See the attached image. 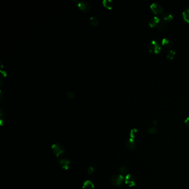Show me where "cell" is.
Returning <instances> with one entry per match:
<instances>
[{
	"mask_svg": "<svg viewBox=\"0 0 189 189\" xmlns=\"http://www.w3.org/2000/svg\"><path fill=\"white\" fill-rule=\"evenodd\" d=\"M52 149L53 153L57 157H59L60 155H62L65 152V148L59 143L53 144L52 146Z\"/></svg>",
	"mask_w": 189,
	"mask_h": 189,
	"instance_id": "obj_1",
	"label": "cell"
},
{
	"mask_svg": "<svg viewBox=\"0 0 189 189\" xmlns=\"http://www.w3.org/2000/svg\"><path fill=\"white\" fill-rule=\"evenodd\" d=\"M148 49L150 52L158 53L161 51V47L158 42L155 40H153L148 44Z\"/></svg>",
	"mask_w": 189,
	"mask_h": 189,
	"instance_id": "obj_2",
	"label": "cell"
},
{
	"mask_svg": "<svg viewBox=\"0 0 189 189\" xmlns=\"http://www.w3.org/2000/svg\"><path fill=\"white\" fill-rule=\"evenodd\" d=\"M124 178L123 176L119 175H113V177L111 178L110 181L111 183L115 186H119L123 183V181L124 180Z\"/></svg>",
	"mask_w": 189,
	"mask_h": 189,
	"instance_id": "obj_3",
	"label": "cell"
},
{
	"mask_svg": "<svg viewBox=\"0 0 189 189\" xmlns=\"http://www.w3.org/2000/svg\"><path fill=\"white\" fill-rule=\"evenodd\" d=\"M125 183L130 187H132L135 186L136 184V178L133 175L130 174H128L124 178Z\"/></svg>",
	"mask_w": 189,
	"mask_h": 189,
	"instance_id": "obj_4",
	"label": "cell"
},
{
	"mask_svg": "<svg viewBox=\"0 0 189 189\" xmlns=\"http://www.w3.org/2000/svg\"><path fill=\"white\" fill-rule=\"evenodd\" d=\"M150 8H151L153 11L156 14H162L164 10V7L161 5H160L158 3L156 2L153 3L151 6H150Z\"/></svg>",
	"mask_w": 189,
	"mask_h": 189,
	"instance_id": "obj_5",
	"label": "cell"
},
{
	"mask_svg": "<svg viewBox=\"0 0 189 189\" xmlns=\"http://www.w3.org/2000/svg\"><path fill=\"white\" fill-rule=\"evenodd\" d=\"M78 6L79 8L81 9V11L83 12H86L88 11L89 8H90V6L87 2L84 1H81L78 3Z\"/></svg>",
	"mask_w": 189,
	"mask_h": 189,
	"instance_id": "obj_6",
	"label": "cell"
},
{
	"mask_svg": "<svg viewBox=\"0 0 189 189\" xmlns=\"http://www.w3.org/2000/svg\"><path fill=\"white\" fill-rule=\"evenodd\" d=\"M70 164V161L66 159H62L59 161V165L62 168V169L65 170L68 169Z\"/></svg>",
	"mask_w": 189,
	"mask_h": 189,
	"instance_id": "obj_7",
	"label": "cell"
},
{
	"mask_svg": "<svg viewBox=\"0 0 189 189\" xmlns=\"http://www.w3.org/2000/svg\"><path fill=\"white\" fill-rule=\"evenodd\" d=\"M127 146L128 149L129 150H134L136 148V142L134 139L130 138L129 140L128 141L127 143Z\"/></svg>",
	"mask_w": 189,
	"mask_h": 189,
	"instance_id": "obj_8",
	"label": "cell"
},
{
	"mask_svg": "<svg viewBox=\"0 0 189 189\" xmlns=\"http://www.w3.org/2000/svg\"><path fill=\"white\" fill-rule=\"evenodd\" d=\"M162 18L163 19V21L167 23V22H169L172 20L173 16L171 14H170L168 12H165L162 14Z\"/></svg>",
	"mask_w": 189,
	"mask_h": 189,
	"instance_id": "obj_9",
	"label": "cell"
},
{
	"mask_svg": "<svg viewBox=\"0 0 189 189\" xmlns=\"http://www.w3.org/2000/svg\"><path fill=\"white\" fill-rule=\"evenodd\" d=\"M94 185L92 182L89 180L85 181L83 185V189H94Z\"/></svg>",
	"mask_w": 189,
	"mask_h": 189,
	"instance_id": "obj_10",
	"label": "cell"
},
{
	"mask_svg": "<svg viewBox=\"0 0 189 189\" xmlns=\"http://www.w3.org/2000/svg\"><path fill=\"white\" fill-rule=\"evenodd\" d=\"M102 3H103V5L104 7L109 9H111L114 6V3L111 0H104Z\"/></svg>",
	"mask_w": 189,
	"mask_h": 189,
	"instance_id": "obj_11",
	"label": "cell"
},
{
	"mask_svg": "<svg viewBox=\"0 0 189 189\" xmlns=\"http://www.w3.org/2000/svg\"><path fill=\"white\" fill-rule=\"evenodd\" d=\"M159 18L158 17H153L149 21V25L151 27H155L156 26V25L159 23Z\"/></svg>",
	"mask_w": 189,
	"mask_h": 189,
	"instance_id": "obj_12",
	"label": "cell"
},
{
	"mask_svg": "<svg viewBox=\"0 0 189 189\" xmlns=\"http://www.w3.org/2000/svg\"><path fill=\"white\" fill-rule=\"evenodd\" d=\"M119 172L120 175L123 176V177H125L128 174V170L125 166H121L119 168Z\"/></svg>",
	"mask_w": 189,
	"mask_h": 189,
	"instance_id": "obj_13",
	"label": "cell"
},
{
	"mask_svg": "<svg viewBox=\"0 0 189 189\" xmlns=\"http://www.w3.org/2000/svg\"><path fill=\"white\" fill-rule=\"evenodd\" d=\"M182 15H183V17L185 21L189 22V8L185 9L183 13H182Z\"/></svg>",
	"mask_w": 189,
	"mask_h": 189,
	"instance_id": "obj_14",
	"label": "cell"
},
{
	"mask_svg": "<svg viewBox=\"0 0 189 189\" xmlns=\"http://www.w3.org/2000/svg\"><path fill=\"white\" fill-rule=\"evenodd\" d=\"M157 28L160 30H164L166 27V22L163 21L162 22H159V23L156 25Z\"/></svg>",
	"mask_w": 189,
	"mask_h": 189,
	"instance_id": "obj_15",
	"label": "cell"
},
{
	"mask_svg": "<svg viewBox=\"0 0 189 189\" xmlns=\"http://www.w3.org/2000/svg\"><path fill=\"white\" fill-rule=\"evenodd\" d=\"M161 43L162 45L165 46V47H169L171 46V42L167 38H164L162 40Z\"/></svg>",
	"mask_w": 189,
	"mask_h": 189,
	"instance_id": "obj_16",
	"label": "cell"
},
{
	"mask_svg": "<svg viewBox=\"0 0 189 189\" xmlns=\"http://www.w3.org/2000/svg\"><path fill=\"white\" fill-rule=\"evenodd\" d=\"M90 22L92 25L94 26H97L99 24V21L98 19L95 17H91L90 18Z\"/></svg>",
	"mask_w": 189,
	"mask_h": 189,
	"instance_id": "obj_17",
	"label": "cell"
},
{
	"mask_svg": "<svg viewBox=\"0 0 189 189\" xmlns=\"http://www.w3.org/2000/svg\"><path fill=\"white\" fill-rule=\"evenodd\" d=\"M175 51H174V50H170L169 51L168 54H167V58L169 59H172L174 57L175 55Z\"/></svg>",
	"mask_w": 189,
	"mask_h": 189,
	"instance_id": "obj_18",
	"label": "cell"
},
{
	"mask_svg": "<svg viewBox=\"0 0 189 189\" xmlns=\"http://www.w3.org/2000/svg\"><path fill=\"white\" fill-rule=\"evenodd\" d=\"M137 134V130L136 129H133L131 130L130 131V138H132V139H134V137H135L136 135Z\"/></svg>",
	"mask_w": 189,
	"mask_h": 189,
	"instance_id": "obj_19",
	"label": "cell"
},
{
	"mask_svg": "<svg viewBox=\"0 0 189 189\" xmlns=\"http://www.w3.org/2000/svg\"><path fill=\"white\" fill-rule=\"evenodd\" d=\"M156 131H157V129L155 127H150L148 129V132L149 134H154L156 132Z\"/></svg>",
	"mask_w": 189,
	"mask_h": 189,
	"instance_id": "obj_20",
	"label": "cell"
},
{
	"mask_svg": "<svg viewBox=\"0 0 189 189\" xmlns=\"http://www.w3.org/2000/svg\"><path fill=\"white\" fill-rule=\"evenodd\" d=\"M184 123H185V125L188 128H189V117H187L186 119L185 120Z\"/></svg>",
	"mask_w": 189,
	"mask_h": 189,
	"instance_id": "obj_21",
	"label": "cell"
},
{
	"mask_svg": "<svg viewBox=\"0 0 189 189\" xmlns=\"http://www.w3.org/2000/svg\"><path fill=\"white\" fill-rule=\"evenodd\" d=\"M67 95H68V97L69 98H72L74 97V93H73V92H69L67 93Z\"/></svg>",
	"mask_w": 189,
	"mask_h": 189,
	"instance_id": "obj_22",
	"label": "cell"
},
{
	"mask_svg": "<svg viewBox=\"0 0 189 189\" xmlns=\"http://www.w3.org/2000/svg\"><path fill=\"white\" fill-rule=\"evenodd\" d=\"M94 172V168L92 167V166H90L88 169V172L89 174H92L93 172Z\"/></svg>",
	"mask_w": 189,
	"mask_h": 189,
	"instance_id": "obj_23",
	"label": "cell"
},
{
	"mask_svg": "<svg viewBox=\"0 0 189 189\" xmlns=\"http://www.w3.org/2000/svg\"><path fill=\"white\" fill-rule=\"evenodd\" d=\"M154 124L155 125H156V124H157V120H154Z\"/></svg>",
	"mask_w": 189,
	"mask_h": 189,
	"instance_id": "obj_24",
	"label": "cell"
}]
</instances>
